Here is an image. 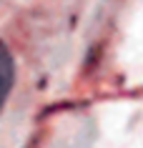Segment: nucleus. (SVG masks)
I'll use <instances>...</instances> for the list:
<instances>
[{"label":"nucleus","instance_id":"obj_1","mask_svg":"<svg viewBox=\"0 0 143 148\" xmlns=\"http://www.w3.org/2000/svg\"><path fill=\"white\" fill-rule=\"evenodd\" d=\"M13 86V58H10L8 48L0 43V106L5 103Z\"/></svg>","mask_w":143,"mask_h":148}]
</instances>
